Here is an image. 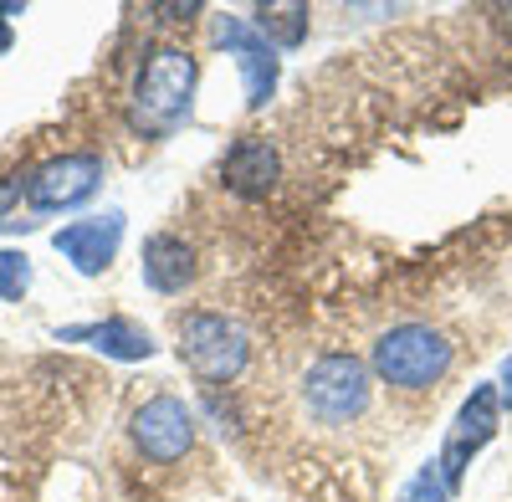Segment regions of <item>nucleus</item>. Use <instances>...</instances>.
<instances>
[{"mask_svg":"<svg viewBox=\"0 0 512 502\" xmlns=\"http://www.w3.org/2000/svg\"><path fill=\"white\" fill-rule=\"evenodd\" d=\"M456 364V349L441 328L431 323H395L374 339V359L369 369L379 374L384 385L395 390H431L441 385Z\"/></svg>","mask_w":512,"mask_h":502,"instance_id":"f257e3e1","label":"nucleus"},{"mask_svg":"<svg viewBox=\"0 0 512 502\" xmlns=\"http://www.w3.org/2000/svg\"><path fill=\"white\" fill-rule=\"evenodd\" d=\"M195 82H200V67L185 47H169V41L154 47L134 82V123L149 134H169L180 118H190Z\"/></svg>","mask_w":512,"mask_h":502,"instance_id":"f03ea898","label":"nucleus"},{"mask_svg":"<svg viewBox=\"0 0 512 502\" xmlns=\"http://www.w3.org/2000/svg\"><path fill=\"white\" fill-rule=\"evenodd\" d=\"M369 390H374V369L354 354H323L308 364L297 400L313 415L318 426H349L369 410Z\"/></svg>","mask_w":512,"mask_h":502,"instance_id":"7ed1b4c3","label":"nucleus"},{"mask_svg":"<svg viewBox=\"0 0 512 502\" xmlns=\"http://www.w3.org/2000/svg\"><path fill=\"white\" fill-rule=\"evenodd\" d=\"M180 359L200 385H231L251 364V339L246 328L226 313H185L180 318Z\"/></svg>","mask_w":512,"mask_h":502,"instance_id":"20e7f679","label":"nucleus"},{"mask_svg":"<svg viewBox=\"0 0 512 502\" xmlns=\"http://www.w3.org/2000/svg\"><path fill=\"white\" fill-rule=\"evenodd\" d=\"M128 436H134V446L149 456V462H180V456L195 451L200 421H195V410L180 395H154V400H144L134 410Z\"/></svg>","mask_w":512,"mask_h":502,"instance_id":"39448f33","label":"nucleus"},{"mask_svg":"<svg viewBox=\"0 0 512 502\" xmlns=\"http://www.w3.org/2000/svg\"><path fill=\"white\" fill-rule=\"evenodd\" d=\"M497 421H502L497 385H477L472 395L461 400L456 426H451V436H446V446H441V456H436V467H441V477H446V487H451V492L461 487L466 467L477 462V451L497 436Z\"/></svg>","mask_w":512,"mask_h":502,"instance_id":"423d86ee","label":"nucleus"},{"mask_svg":"<svg viewBox=\"0 0 512 502\" xmlns=\"http://www.w3.org/2000/svg\"><path fill=\"white\" fill-rule=\"evenodd\" d=\"M98 185H103L98 154H62L26 175V205L31 211H72V205L93 200Z\"/></svg>","mask_w":512,"mask_h":502,"instance_id":"0eeeda50","label":"nucleus"},{"mask_svg":"<svg viewBox=\"0 0 512 502\" xmlns=\"http://www.w3.org/2000/svg\"><path fill=\"white\" fill-rule=\"evenodd\" d=\"M216 41H221V47L236 57V67H241L246 108H262V103L277 93V72H282L277 47H267V36L256 31L251 21H241V16H216Z\"/></svg>","mask_w":512,"mask_h":502,"instance_id":"6e6552de","label":"nucleus"},{"mask_svg":"<svg viewBox=\"0 0 512 502\" xmlns=\"http://www.w3.org/2000/svg\"><path fill=\"white\" fill-rule=\"evenodd\" d=\"M221 180H226V190L241 195V200L272 195L277 180H282V154H277V144L262 139V134H241V139L226 149V159H221Z\"/></svg>","mask_w":512,"mask_h":502,"instance_id":"1a4fd4ad","label":"nucleus"},{"mask_svg":"<svg viewBox=\"0 0 512 502\" xmlns=\"http://www.w3.org/2000/svg\"><path fill=\"white\" fill-rule=\"evenodd\" d=\"M118 241H123V216L108 211V216H93V221H72L52 236V246L62 251V257L82 272V277H98L113 267L118 257Z\"/></svg>","mask_w":512,"mask_h":502,"instance_id":"9d476101","label":"nucleus"},{"mask_svg":"<svg viewBox=\"0 0 512 502\" xmlns=\"http://www.w3.org/2000/svg\"><path fill=\"white\" fill-rule=\"evenodd\" d=\"M144 282L154 292H164V298L185 292L195 282V251H190V241L175 236V231H154L144 241Z\"/></svg>","mask_w":512,"mask_h":502,"instance_id":"9b49d317","label":"nucleus"},{"mask_svg":"<svg viewBox=\"0 0 512 502\" xmlns=\"http://www.w3.org/2000/svg\"><path fill=\"white\" fill-rule=\"evenodd\" d=\"M62 339H88L108 359H149L154 354V339L134 318H108V323H93V328H67Z\"/></svg>","mask_w":512,"mask_h":502,"instance_id":"f8f14e48","label":"nucleus"},{"mask_svg":"<svg viewBox=\"0 0 512 502\" xmlns=\"http://www.w3.org/2000/svg\"><path fill=\"white\" fill-rule=\"evenodd\" d=\"M256 21V31H262L267 36V47H303V41H308V6H303V0H272V6H256L251 11Z\"/></svg>","mask_w":512,"mask_h":502,"instance_id":"ddd939ff","label":"nucleus"},{"mask_svg":"<svg viewBox=\"0 0 512 502\" xmlns=\"http://www.w3.org/2000/svg\"><path fill=\"white\" fill-rule=\"evenodd\" d=\"M400 502H451V487H446L441 467H436V462H425V467H420V472L405 482Z\"/></svg>","mask_w":512,"mask_h":502,"instance_id":"4468645a","label":"nucleus"},{"mask_svg":"<svg viewBox=\"0 0 512 502\" xmlns=\"http://www.w3.org/2000/svg\"><path fill=\"white\" fill-rule=\"evenodd\" d=\"M26 287H31V262L21 257V251H0V298L21 303Z\"/></svg>","mask_w":512,"mask_h":502,"instance_id":"2eb2a0df","label":"nucleus"},{"mask_svg":"<svg viewBox=\"0 0 512 502\" xmlns=\"http://www.w3.org/2000/svg\"><path fill=\"white\" fill-rule=\"evenodd\" d=\"M21 200V185H11V180H0V226H16L11 221V205Z\"/></svg>","mask_w":512,"mask_h":502,"instance_id":"dca6fc26","label":"nucleus"},{"mask_svg":"<svg viewBox=\"0 0 512 502\" xmlns=\"http://www.w3.org/2000/svg\"><path fill=\"white\" fill-rule=\"evenodd\" d=\"M497 400H502V410H512V359L502 364V385H497Z\"/></svg>","mask_w":512,"mask_h":502,"instance_id":"f3484780","label":"nucleus"},{"mask_svg":"<svg viewBox=\"0 0 512 502\" xmlns=\"http://www.w3.org/2000/svg\"><path fill=\"white\" fill-rule=\"evenodd\" d=\"M11 47V31H6V16H0V52Z\"/></svg>","mask_w":512,"mask_h":502,"instance_id":"a211bd4d","label":"nucleus"},{"mask_svg":"<svg viewBox=\"0 0 512 502\" xmlns=\"http://www.w3.org/2000/svg\"><path fill=\"white\" fill-rule=\"evenodd\" d=\"M502 16H507V31H512V6H507V11H502Z\"/></svg>","mask_w":512,"mask_h":502,"instance_id":"6ab92c4d","label":"nucleus"}]
</instances>
